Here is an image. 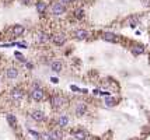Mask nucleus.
Masks as SVG:
<instances>
[{"mask_svg":"<svg viewBox=\"0 0 150 140\" xmlns=\"http://www.w3.org/2000/svg\"><path fill=\"white\" fill-rule=\"evenodd\" d=\"M50 102H52V106L55 109H60L66 105V98L62 97V95H54L52 100H50Z\"/></svg>","mask_w":150,"mask_h":140,"instance_id":"f257e3e1","label":"nucleus"},{"mask_svg":"<svg viewBox=\"0 0 150 140\" xmlns=\"http://www.w3.org/2000/svg\"><path fill=\"white\" fill-rule=\"evenodd\" d=\"M44 97H45V92H44V90H42L41 87L35 86V87L32 88V91H31V98L34 100V101H42Z\"/></svg>","mask_w":150,"mask_h":140,"instance_id":"f03ea898","label":"nucleus"},{"mask_svg":"<svg viewBox=\"0 0 150 140\" xmlns=\"http://www.w3.org/2000/svg\"><path fill=\"white\" fill-rule=\"evenodd\" d=\"M64 11H66V7L62 3H55L54 7H52V14L54 16H62V14H64Z\"/></svg>","mask_w":150,"mask_h":140,"instance_id":"7ed1b4c3","label":"nucleus"},{"mask_svg":"<svg viewBox=\"0 0 150 140\" xmlns=\"http://www.w3.org/2000/svg\"><path fill=\"white\" fill-rule=\"evenodd\" d=\"M52 42H54L55 45H58V46H62V45L66 44V36H64L63 34H56V35L52 36Z\"/></svg>","mask_w":150,"mask_h":140,"instance_id":"20e7f679","label":"nucleus"},{"mask_svg":"<svg viewBox=\"0 0 150 140\" xmlns=\"http://www.w3.org/2000/svg\"><path fill=\"white\" fill-rule=\"evenodd\" d=\"M22 97H24V91L21 88H14V90L11 91V98L14 101H21Z\"/></svg>","mask_w":150,"mask_h":140,"instance_id":"39448f33","label":"nucleus"},{"mask_svg":"<svg viewBox=\"0 0 150 140\" xmlns=\"http://www.w3.org/2000/svg\"><path fill=\"white\" fill-rule=\"evenodd\" d=\"M102 39L104 41H107V42H119V38H118V35H115L112 34V32H105V34H102Z\"/></svg>","mask_w":150,"mask_h":140,"instance_id":"423d86ee","label":"nucleus"},{"mask_svg":"<svg viewBox=\"0 0 150 140\" xmlns=\"http://www.w3.org/2000/svg\"><path fill=\"white\" fill-rule=\"evenodd\" d=\"M87 112V105L84 102H79L76 105V115L77 116H83Z\"/></svg>","mask_w":150,"mask_h":140,"instance_id":"0eeeda50","label":"nucleus"},{"mask_svg":"<svg viewBox=\"0 0 150 140\" xmlns=\"http://www.w3.org/2000/svg\"><path fill=\"white\" fill-rule=\"evenodd\" d=\"M6 76H7V78H10V80H14V78L18 77V70L16 69V67H10V69H7V72H6Z\"/></svg>","mask_w":150,"mask_h":140,"instance_id":"6e6552de","label":"nucleus"},{"mask_svg":"<svg viewBox=\"0 0 150 140\" xmlns=\"http://www.w3.org/2000/svg\"><path fill=\"white\" fill-rule=\"evenodd\" d=\"M31 116H32L34 120H36V122H42L44 119H45V114H44L42 111H34L31 114Z\"/></svg>","mask_w":150,"mask_h":140,"instance_id":"1a4fd4ad","label":"nucleus"},{"mask_svg":"<svg viewBox=\"0 0 150 140\" xmlns=\"http://www.w3.org/2000/svg\"><path fill=\"white\" fill-rule=\"evenodd\" d=\"M74 36L79 39V41H83V39L88 38V32H87L86 30H77V31L74 32Z\"/></svg>","mask_w":150,"mask_h":140,"instance_id":"9d476101","label":"nucleus"},{"mask_svg":"<svg viewBox=\"0 0 150 140\" xmlns=\"http://www.w3.org/2000/svg\"><path fill=\"white\" fill-rule=\"evenodd\" d=\"M146 52V48L143 45H133L132 46V53L133 55H136V56H139V55H142V53H144Z\"/></svg>","mask_w":150,"mask_h":140,"instance_id":"9b49d317","label":"nucleus"},{"mask_svg":"<svg viewBox=\"0 0 150 140\" xmlns=\"http://www.w3.org/2000/svg\"><path fill=\"white\" fill-rule=\"evenodd\" d=\"M24 31H25L24 25L17 24V25H14V27H13V34H14V36H21V35L24 34Z\"/></svg>","mask_w":150,"mask_h":140,"instance_id":"f8f14e48","label":"nucleus"},{"mask_svg":"<svg viewBox=\"0 0 150 140\" xmlns=\"http://www.w3.org/2000/svg\"><path fill=\"white\" fill-rule=\"evenodd\" d=\"M50 69L54 70L55 73H60L62 69H63V64H62V62H59V60H55V62H52V64H50Z\"/></svg>","mask_w":150,"mask_h":140,"instance_id":"ddd939ff","label":"nucleus"},{"mask_svg":"<svg viewBox=\"0 0 150 140\" xmlns=\"http://www.w3.org/2000/svg\"><path fill=\"white\" fill-rule=\"evenodd\" d=\"M73 136H74L77 140H86L87 133L84 132V130H74V132H73Z\"/></svg>","mask_w":150,"mask_h":140,"instance_id":"4468645a","label":"nucleus"},{"mask_svg":"<svg viewBox=\"0 0 150 140\" xmlns=\"http://www.w3.org/2000/svg\"><path fill=\"white\" fill-rule=\"evenodd\" d=\"M7 122H8V125H10L11 128H16V126H17V119H16L14 115H11V114L7 115Z\"/></svg>","mask_w":150,"mask_h":140,"instance_id":"2eb2a0df","label":"nucleus"},{"mask_svg":"<svg viewBox=\"0 0 150 140\" xmlns=\"http://www.w3.org/2000/svg\"><path fill=\"white\" fill-rule=\"evenodd\" d=\"M38 41H40L41 44L48 42V41H49V35H48L46 32H40V34H38Z\"/></svg>","mask_w":150,"mask_h":140,"instance_id":"dca6fc26","label":"nucleus"},{"mask_svg":"<svg viewBox=\"0 0 150 140\" xmlns=\"http://www.w3.org/2000/svg\"><path fill=\"white\" fill-rule=\"evenodd\" d=\"M68 123H69V118H68V115H62L60 118H59V126H60V128H64V126H68Z\"/></svg>","mask_w":150,"mask_h":140,"instance_id":"f3484780","label":"nucleus"},{"mask_svg":"<svg viewBox=\"0 0 150 140\" xmlns=\"http://www.w3.org/2000/svg\"><path fill=\"white\" fill-rule=\"evenodd\" d=\"M36 10H38V13L44 14L45 10H46V4L44 3V2H38V3H36Z\"/></svg>","mask_w":150,"mask_h":140,"instance_id":"a211bd4d","label":"nucleus"},{"mask_svg":"<svg viewBox=\"0 0 150 140\" xmlns=\"http://www.w3.org/2000/svg\"><path fill=\"white\" fill-rule=\"evenodd\" d=\"M50 137L54 140H59V139H62V132L60 130H54V132L50 133Z\"/></svg>","mask_w":150,"mask_h":140,"instance_id":"6ab92c4d","label":"nucleus"},{"mask_svg":"<svg viewBox=\"0 0 150 140\" xmlns=\"http://www.w3.org/2000/svg\"><path fill=\"white\" fill-rule=\"evenodd\" d=\"M105 104H107L108 106H115V105H116V100H115V98L108 97L107 100H105Z\"/></svg>","mask_w":150,"mask_h":140,"instance_id":"aec40b11","label":"nucleus"},{"mask_svg":"<svg viewBox=\"0 0 150 140\" xmlns=\"http://www.w3.org/2000/svg\"><path fill=\"white\" fill-rule=\"evenodd\" d=\"M74 16H76V18H83L84 17V11H83L82 8H79V10L74 11Z\"/></svg>","mask_w":150,"mask_h":140,"instance_id":"412c9836","label":"nucleus"},{"mask_svg":"<svg viewBox=\"0 0 150 140\" xmlns=\"http://www.w3.org/2000/svg\"><path fill=\"white\" fill-rule=\"evenodd\" d=\"M129 25L132 28H135L136 25H138V18H133V17H130L129 18Z\"/></svg>","mask_w":150,"mask_h":140,"instance_id":"4be33fe9","label":"nucleus"},{"mask_svg":"<svg viewBox=\"0 0 150 140\" xmlns=\"http://www.w3.org/2000/svg\"><path fill=\"white\" fill-rule=\"evenodd\" d=\"M40 140H54V139L50 137V134H48V133H44V134H41Z\"/></svg>","mask_w":150,"mask_h":140,"instance_id":"5701e85b","label":"nucleus"},{"mask_svg":"<svg viewBox=\"0 0 150 140\" xmlns=\"http://www.w3.org/2000/svg\"><path fill=\"white\" fill-rule=\"evenodd\" d=\"M14 56L17 58L18 60H20V62H25V58H24V56H22L20 52H16V53H14Z\"/></svg>","mask_w":150,"mask_h":140,"instance_id":"b1692460","label":"nucleus"},{"mask_svg":"<svg viewBox=\"0 0 150 140\" xmlns=\"http://www.w3.org/2000/svg\"><path fill=\"white\" fill-rule=\"evenodd\" d=\"M30 134H32V136L35 137V139H40V137H41V134H40V133H36L35 130H31V129H30Z\"/></svg>","mask_w":150,"mask_h":140,"instance_id":"393cba45","label":"nucleus"},{"mask_svg":"<svg viewBox=\"0 0 150 140\" xmlns=\"http://www.w3.org/2000/svg\"><path fill=\"white\" fill-rule=\"evenodd\" d=\"M50 81H52L54 84H58V83H59V78H56V77H52V78H50Z\"/></svg>","mask_w":150,"mask_h":140,"instance_id":"a878e982","label":"nucleus"},{"mask_svg":"<svg viewBox=\"0 0 150 140\" xmlns=\"http://www.w3.org/2000/svg\"><path fill=\"white\" fill-rule=\"evenodd\" d=\"M72 91H77V92H79V91H82V90H80V88L79 87H76V86H72Z\"/></svg>","mask_w":150,"mask_h":140,"instance_id":"bb28decb","label":"nucleus"},{"mask_svg":"<svg viewBox=\"0 0 150 140\" xmlns=\"http://www.w3.org/2000/svg\"><path fill=\"white\" fill-rule=\"evenodd\" d=\"M21 3L22 4H30L31 3V0H21Z\"/></svg>","mask_w":150,"mask_h":140,"instance_id":"cd10ccee","label":"nucleus"},{"mask_svg":"<svg viewBox=\"0 0 150 140\" xmlns=\"http://www.w3.org/2000/svg\"><path fill=\"white\" fill-rule=\"evenodd\" d=\"M62 3H70V2H73V0H60Z\"/></svg>","mask_w":150,"mask_h":140,"instance_id":"c85d7f7f","label":"nucleus"}]
</instances>
